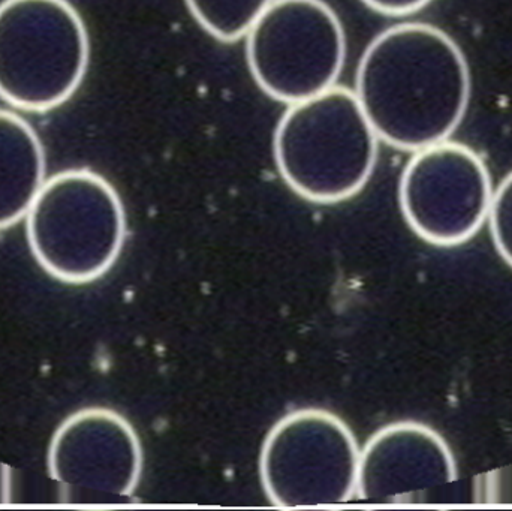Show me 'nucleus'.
Instances as JSON below:
<instances>
[{"label": "nucleus", "mask_w": 512, "mask_h": 511, "mask_svg": "<svg viewBox=\"0 0 512 511\" xmlns=\"http://www.w3.org/2000/svg\"><path fill=\"white\" fill-rule=\"evenodd\" d=\"M355 95L379 140L418 152L459 128L471 98V72L444 30L397 24L379 33L361 56Z\"/></svg>", "instance_id": "1"}, {"label": "nucleus", "mask_w": 512, "mask_h": 511, "mask_svg": "<svg viewBox=\"0 0 512 511\" xmlns=\"http://www.w3.org/2000/svg\"><path fill=\"white\" fill-rule=\"evenodd\" d=\"M378 143L355 92L333 86L289 105L274 132V161L304 200L342 203L369 182Z\"/></svg>", "instance_id": "2"}, {"label": "nucleus", "mask_w": 512, "mask_h": 511, "mask_svg": "<svg viewBox=\"0 0 512 511\" xmlns=\"http://www.w3.org/2000/svg\"><path fill=\"white\" fill-rule=\"evenodd\" d=\"M30 252L47 275L89 284L110 272L126 240V213L116 188L87 168L45 180L26 215Z\"/></svg>", "instance_id": "3"}, {"label": "nucleus", "mask_w": 512, "mask_h": 511, "mask_svg": "<svg viewBox=\"0 0 512 511\" xmlns=\"http://www.w3.org/2000/svg\"><path fill=\"white\" fill-rule=\"evenodd\" d=\"M89 33L69 0L0 3V99L29 113L65 104L86 77Z\"/></svg>", "instance_id": "4"}, {"label": "nucleus", "mask_w": 512, "mask_h": 511, "mask_svg": "<svg viewBox=\"0 0 512 511\" xmlns=\"http://www.w3.org/2000/svg\"><path fill=\"white\" fill-rule=\"evenodd\" d=\"M360 447L351 428L319 408L292 411L265 437L259 476L277 507L336 506L357 495Z\"/></svg>", "instance_id": "5"}, {"label": "nucleus", "mask_w": 512, "mask_h": 511, "mask_svg": "<svg viewBox=\"0 0 512 511\" xmlns=\"http://www.w3.org/2000/svg\"><path fill=\"white\" fill-rule=\"evenodd\" d=\"M246 38L256 83L289 105L336 86L345 65V32L324 0H273Z\"/></svg>", "instance_id": "6"}, {"label": "nucleus", "mask_w": 512, "mask_h": 511, "mask_svg": "<svg viewBox=\"0 0 512 511\" xmlns=\"http://www.w3.org/2000/svg\"><path fill=\"white\" fill-rule=\"evenodd\" d=\"M414 153L399 185L406 224L439 248L469 242L486 224L492 204L486 162L471 147L448 140Z\"/></svg>", "instance_id": "7"}, {"label": "nucleus", "mask_w": 512, "mask_h": 511, "mask_svg": "<svg viewBox=\"0 0 512 511\" xmlns=\"http://www.w3.org/2000/svg\"><path fill=\"white\" fill-rule=\"evenodd\" d=\"M143 462L134 426L108 408H84L66 417L48 446L51 479L89 497H131L140 483Z\"/></svg>", "instance_id": "8"}, {"label": "nucleus", "mask_w": 512, "mask_h": 511, "mask_svg": "<svg viewBox=\"0 0 512 511\" xmlns=\"http://www.w3.org/2000/svg\"><path fill=\"white\" fill-rule=\"evenodd\" d=\"M456 480V459L435 429L417 422L391 423L360 450L355 498L373 504L414 503Z\"/></svg>", "instance_id": "9"}, {"label": "nucleus", "mask_w": 512, "mask_h": 511, "mask_svg": "<svg viewBox=\"0 0 512 511\" xmlns=\"http://www.w3.org/2000/svg\"><path fill=\"white\" fill-rule=\"evenodd\" d=\"M47 161L35 129L0 108V231L26 218L44 185Z\"/></svg>", "instance_id": "10"}, {"label": "nucleus", "mask_w": 512, "mask_h": 511, "mask_svg": "<svg viewBox=\"0 0 512 511\" xmlns=\"http://www.w3.org/2000/svg\"><path fill=\"white\" fill-rule=\"evenodd\" d=\"M204 30L219 41H239L273 0H185Z\"/></svg>", "instance_id": "11"}, {"label": "nucleus", "mask_w": 512, "mask_h": 511, "mask_svg": "<svg viewBox=\"0 0 512 511\" xmlns=\"http://www.w3.org/2000/svg\"><path fill=\"white\" fill-rule=\"evenodd\" d=\"M487 221L496 251L512 269V171L493 191Z\"/></svg>", "instance_id": "12"}, {"label": "nucleus", "mask_w": 512, "mask_h": 511, "mask_svg": "<svg viewBox=\"0 0 512 511\" xmlns=\"http://www.w3.org/2000/svg\"><path fill=\"white\" fill-rule=\"evenodd\" d=\"M373 11L385 15H408L420 11L432 0H363Z\"/></svg>", "instance_id": "13"}]
</instances>
